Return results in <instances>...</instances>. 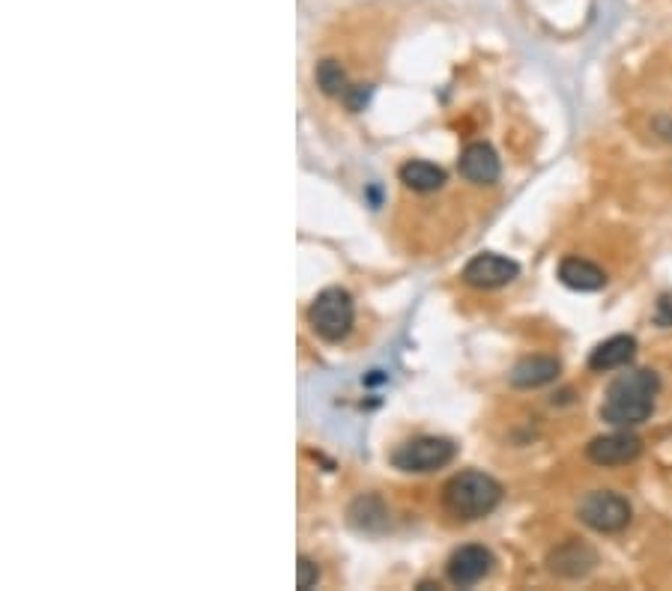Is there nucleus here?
<instances>
[{"mask_svg":"<svg viewBox=\"0 0 672 591\" xmlns=\"http://www.w3.org/2000/svg\"><path fill=\"white\" fill-rule=\"evenodd\" d=\"M502 502V484L484 472H460L443 490V505L454 520H481Z\"/></svg>","mask_w":672,"mask_h":591,"instance_id":"f03ea898","label":"nucleus"},{"mask_svg":"<svg viewBox=\"0 0 672 591\" xmlns=\"http://www.w3.org/2000/svg\"><path fill=\"white\" fill-rule=\"evenodd\" d=\"M520 275V263L502 257V254H493V251H484V254H475L466 266H463V281L469 287H478V290H496V287H505L511 284L514 278Z\"/></svg>","mask_w":672,"mask_h":591,"instance_id":"0eeeda50","label":"nucleus"},{"mask_svg":"<svg viewBox=\"0 0 672 591\" xmlns=\"http://www.w3.org/2000/svg\"><path fill=\"white\" fill-rule=\"evenodd\" d=\"M401 183L410 189V192H419V195H431L437 189H443L446 183V171L437 168L434 162H425V159H413L401 168Z\"/></svg>","mask_w":672,"mask_h":591,"instance_id":"4468645a","label":"nucleus"},{"mask_svg":"<svg viewBox=\"0 0 672 591\" xmlns=\"http://www.w3.org/2000/svg\"><path fill=\"white\" fill-rule=\"evenodd\" d=\"M353 320H356V305H353V296L341 287H326L314 296L311 308H308V323L311 329L335 344V341H344L353 329Z\"/></svg>","mask_w":672,"mask_h":591,"instance_id":"7ed1b4c3","label":"nucleus"},{"mask_svg":"<svg viewBox=\"0 0 672 591\" xmlns=\"http://www.w3.org/2000/svg\"><path fill=\"white\" fill-rule=\"evenodd\" d=\"M598 565V553L583 544V541H565L559 544L550 556H547V568L556 574V577H565V580H580L586 577L592 568Z\"/></svg>","mask_w":672,"mask_h":591,"instance_id":"9d476101","label":"nucleus"},{"mask_svg":"<svg viewBox=\"0 0 672 591\" xmlns=\"http://www.w3.org/2000/svg\"><path fill=\"white\" fill-rule=\"evenodd\" d=\"M457 454V445L451 439L443 436H416V439H407L401 442L395 451H392V466L401 469V472H437L448 466Z\"/></svg>","mask_w":672,"mask_h":591,"instance_id":"20e7f679","label":"nucleus"},{"mask_svg":"<svg viewBox=\"0 0 672 591\" xmlns=\"http://www.w3.org/2000/svg\"><path fill=\"white\" fill-rule=\"evenodd\" d=\"M559 281L571 290H580V293H595L607 284V272L601 266H595L592 260H583V257H565L559 263Z\"/></svg>","mask_w":672,"mask_h":591,"instance_id":"f8f14e48","label":"nucleus"},{"mask_svg":"<svg viewBox=\"0 0 672 591\" xmlns=\"http://www.w3.org/2000/svg\"><path fill=\"white\" fill-rule=\"evenodd\" d=\"M634 356H637V341L631 335H613L592 350L589 371H595V374L619 371V368H628L634 362Z\"/></svg>","mask_w":672,"mask_h":591,"instance_id":"9b49d317","label":"nucleus"},{"mask_svg":"<svg viewBox=\"0 0 672 591\" xmlns=\"http://www.w3.org/2000/svg\"><path fill=\"white\" fill-rule=\"evenodd\" d=\"M559 377V362L550 356H532L514 365L511 371V386L514 389H538L547 386Z\"/></svg>","mask_w":672,"mask_h":591,"instance_id":"ddd939ff","label":"nucleus"},{"mask_svg":"<svg viewBox=\"0 0 672 591\" xmlns=\"http://www.w3.org/2000/svg\"><path fill=\"white\" fill-rule=\"evenodd\" d=\"M457 171L466 183H475V186H493L502 174V165H499V156L490 144H469L460 159H457Z\"/></svg>","mask_w":672,"mask_h":591,"instance_id":"1a4fd4ad","label":"nucleus"},{"mask_svg":"<svg viewBox=\"0 0 672 591\" xmlns=\"http://www.w3.org/2000/svg\"><path fill=\"white\" fill-rule=\"evenodd\" d=\"M493 571V553L478 547V544H469V547H460L446 565V577L451 586L457 589H469V586H478L484 577H490Z\"/></svg>","mask_w":672,"mask_h":591,"instance_id":"6e6552de","label":"nucleus"},{"mask_svg":"<svg viewBox=\"0 0 672 591\" xmlns=\"http://www.w3.org/2000/svg\"><path fill=\"white\" fill-rule=\"evenodd\" d=\"M640 454H643V439L637 433H631L628 427H619L616 433L598 436L586 445V457L595 466H604V469L634 463Z\"/></svg>","mask_w":672,"mask_h":591,"instance_id":"423d86ee","label":"nucleus"},{"mask_svg":"<svg viewBox=\"0 0 672 591\" xmlns=\"http://www.w3.org/2000/svg\"><path fill=\"white\" fill-rule=\"evenodd\" d=\"M661 377L649 368L628 371L610 383L601 403V418L613 427H637L655 412Z\"/></svg>","mask_w":672,"mask_h":591,"instance_id":"f257e3e1","label":"nucleus"},{"mask_svg":"<svg viewBox=\"0 0 672 591\" xmlns=\"http://www.w3.org/2000/svg\"><path fill=\"white\" fill-rule=\"evenodd\" d=\"M655 323L661 329H670L672 326V296H661L658 305H655Z\"/></svg>","mask_w":672,"mask_h":591,"instance_id":"f3484780","label":"nucleus"},{"mask_svg":"<svg viewBox=\"0 0 672 591\" xmlns=\"http://www.w3.org/2000/svg\"><path fill=\"white\" fill-rule=\"evenodd\" d=\"M577 517L592 529V532H601V535H616L622 529H628L634 511H631V502L613 490H592L583 496L580 508H577Z\"/></svg>","mask_w":672,"mask_h":591,"instance_id":"39448f33","label":"nucleus"},{"mask_svg":"<svg viewBox=\"0 0 672 591\" xmlns=\"http://www.w3.org/2000/svg\"><path fill=\"white\" fill-rule=\"evenodd\" d=\"M320 580V568L308 559V556H299V565H296V586L299 589H311L317 586Z\"/></svg>","mask_w":672,"mask_h":591,"instance_id":"dca6fc26","label":"nucleus"},{"mask_svg":"<svg viewBox=\"0 0 672 591\" xmlns=\"http://www.w3.org/2000/svg\"><path fill=\"white\" fill-rule=\"evenodd\" d=\"M317 84L329 96H344L347 93V72L341 69L338 60H323L317 66Z\"/></svg>","mask_w":672,"mask_h":591,"instance_id":"2eb2a0df","label":"nucleus"}]
</instances>
